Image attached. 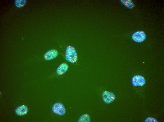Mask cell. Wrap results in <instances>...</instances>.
<instances>
[{
	"label": "cell",
	"mask_w": 164,
	"mask_h": 122,
	"mask_svg": "<svg viewBox=\"0 0 164 122\" xmlns=\"http://www.w3.org/2000/svg\"><path fill=\"white\" fill-rule=\"evenodd\" d=\"M66 59L68 62L71 63L76 62L78 59V55L75 48L69 45L67 47L65 54Z\"/></svg>",
	"instance_id": "cell-1"
},
{
	"label": "cell",
	"mask_w": 164,
	"mask_h": 122,
	"mask_svg": "<svg viewBox=\"0 0 164 122\" xmlns=\"http://www.w3.org/2000/svg\"><path fill=\"white\" fill-rule=\"evenodd\" d=\"M52 111L55 114L59 116H62L66 113V109L64 105L60 102L55 103L52 107Z\"/></svg>",
	"instance_id": "cell-2"
},
{
	"label": "cell",
	"mask_w": 164,
	"mask_h": 122,
	"mask_svg": "<svg viewBox=\"0 0 164 122\" xmlns=\"http://www.w3.org/2000/svg\"><path fill=\"white\" fill-rule=\"evenodd\" d=\"M102 96L103 101L107 104L112 103L116 98L115 94L112 92L108 91H104Z\"/></svg>",
	"instance_id": "cell-3"
},
{
	"label": "cell",
	"mask_w": 164,
	"mask_h": 122,
	"mask_svg": "<svg viewBox=\"0 0 164 122\" xmlns=\"http://www.w3.org/2000/svg\"><path fill=\"white\" fill-rule=\"evenodd\" d=\"M146 35L145 32L142 31H139L134 32L132 35V39L135 42H142L145 40Z\"/></svg>",
	"instance_id": "cell-4"
},
{
	"label": "cell",
	"mask_w": 164,
	"mask_h": 122,
	"mask_svg": "<svg viewBox=\"0 0 164 122\" xmlns=\"http://www.w3.org/2000/svg\"><path fill=\"white\" fill-rule=\"evenodd\" d=\"M132 85L135 86H144L146 83L144 78L140 75H136L133 76L132 79Z\"/></svg>",
	"instance_id": "cell-5"
},
{
	"label": "cell",
	"mask_w": 164,
	"mask_h": 122,
	"mask_svg": "<svg viewBox=\"0 0 164 122\" xmlns=\"http://www.w3.org/2000/svg\"><path fill=\"white\" fill-rule=\"evenodd\" d=\"M58 54V52L57 50L52 49L48 50L45 53L44 58L46 60H50L55 58Z\"/></svg>",
	"instance_id": "cell-6"
},
{
	"label": "cell",
	"mask_w": 164,
	"mask_h": 122,
	"mask_svg": "<svg viewBox=\"0 0 164 122\" xmlns=\"http://www.w3.org/2000/svg\"><path fill=\"white\" fill-rule=\"evenodd\" d=\"M28 112V108L25 105H22L18 107L15 110V113L17 115L20 116L26 115Z\"/></svg>",
	"instance_id": "cell-7"
},
{
	"label": "cell",
	"mask_w": 164,
	"mask_h": 122,
	"mask_svg": "<svg viewBox=\"0 0 164 122\" xmlns=\"http://www.w3.org/2000/svg\"><path fill=\"white\" fill-rule=\"evenodd\" d=\"M68 67L67 64L65 63H62L58 66L56 70L57 74L59 75H62L67 70Z\"/></svg>",
	"instance_id": "cell-8"
},
{
	"label": "cell",
	"mask_w": 164,
	"mask_h": 122,
	"mask_svg": "<svg viewBox=\"0 0 164 122\" xmlns=\"http://www.w3.org/2000/svg\"><path fill=\"white\" fill-rule=\"evenodd\" d=\"M121 3L126 7L130 9H132L134 4L131 0H121Z\"/></svg>",
	"instance_id": "cell-9"
},
{
	"label": "cell",
	"mask_w": 164,
	"mask_h": 122,
	"mask_svg": "<svg viewBox=\"0 0 164 122\" xmlns=\"http://www.w3.org/2000/svg\"><path fill=\"white\" fill-rule=\"evenodd\" d=\"M90 118L89 115L87 114H85L82 115L78 119L79 122H89Z\"/></svg>",
	"instance_id": "cell-10"
},
{
	"label": "cell",
	"mask_w": 164,
	"mask_h": 122,
	"mask_svg": "<svg viewBox=\"0 0 164 122\" xmlns=\"http://www.w3.org/2000/svg\"><path fill=\"white\" fill-rule=\"evenodd\" d=\"M26 0H16L15 3L16 6L18 8L23 7L25 4Z\"/></svg>",
	"instance_id": "cell-11"
},
{
	"label": "cell",
	"mask_w": 164,
	"mask_h": 122,
	"mask_svg": "<svg viewBox=\"0 0 164 122\" xmlns=\"http://www.w3.org/2000/svg\"><path fill=\"white\" fill-rule=\"evenodd\" d=\"M145 122H158V121L155 118L151 117H148L146 118Z\"/></svg>",
	"instance_id": "cell-12"
}]
</instances>
